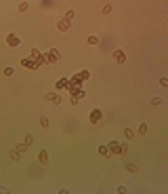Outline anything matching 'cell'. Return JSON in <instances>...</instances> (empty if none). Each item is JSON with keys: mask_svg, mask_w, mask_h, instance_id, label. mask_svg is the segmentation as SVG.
I'll list each match as a JSON object with an SVG mask.
<instances>
[{"mask_svg": "<svg viewBox=\"0 0 168 194\" xmlns=\"http://www.w3.org/2000/svg\"><path fill=\"white\" fill-rule=\"evenodd\" d=\"M126 171H128V173H137V171H139V167L134 165V163H130V165H126Z\"/></svg>", "mask_w": 168, "mask_h": 194, "instance_id": "cell-14", "label": "cell"}, {"mask_svg": "<svg viewBox=\"0 0 168 194\" xmlns=\"http://www.w3.org/2000/svg\"><path fill=\"white\" fill-rule=\"evenodd\" d=\"M7 45L9 47H19L21 45V38L15 34V32H11V34H7Z\"/></svg>", "mask_w": 168, "mask_h": 194, "instance_id": "cell-2", "label": "cell"}, {"mask_svg": "<svg viewBox=\"0 0 168 194\" xmlns=\"http://www.w3.org/2000/svg\"><path fill=\"white\" fill-rule=\"evenodd\" d=\"M11 156H13L15 160H19V152H17V150H13V152H11Z\"/></svg>", "mask_w": 168, "mask_h": 194, "instance_id": "cell-28", "label": "cell"}, {"mask_svg": "<svg viewBox=\"0 0 168 194\" xmlns=\"http://www.w3.org/2000/svg\"><path fill=\"white\" fill-rule=\"evenodd\" d=\"M40 125L44 127V129H48V127H51V120H48L46 116H40Z\"/></svg>", "mask_w": 168, "mask_h": 194, "instance_id": "cell-15", "label": "cell"}, {"mask_svg": "<svg viewBox=\"0 0 168 194\" xmlns=\"http://www.w3.org/2000/svg\"><path fill=\"white\" fill-rule=\"evenodd\" d=\"M113 59H116L118 63H124L126 61V53H124L122 48H116V51H113Z\"/></svg>", "mask_w": 168, "mask_h": 194, "instance_id": "cell-5", "label": "cell"}, {"mask_svg": "<svg viewBox=\"0 0 168 194\" xmlns=\"http://www.w3.org/2000/svg\"><path fill=\"white\" fill-rule=\"evenodd\" d=\"M38 160H40V165H46V163H48V150H40Z\"/></svg>", "mask_w": 168, "mask_h": 194, "instance_id": "cell-9", "label": "cell"}, {"mask_svg": "<svg viewBox=\"0 0 168 194\" xmlns=\"http://www.w3.org/2000/svg\"><path fill=\"white\" fill-rule=\"evenodd\" d=\"M25 148H28V146H25V144H19V146H17V148H15V150H17V152H23Z\"/></svg>", "mask_w": 168, "mask_h": 194, "instance_id": "cell-25", "label": "cell"}, {"mask_svg": "<svg viewBox=\"0 0 168 194\" xmlns=\"http://www.w3.org/2000/svg\"><path fill=\"white\" fill-rule=\"evenodd\" d=\"M139 133H141V135L147 133V125H145V122H141V125H139Z\"/></svg>", "mask_w": 168, "mask_h": 194, "instance_id": "cell-20", "label": "cell"}, {"mask_svg": "<svg viewBox=\"0 0 168 194\" xmlns=\"http://www.w3.org/2000/svg\"><path fill=\"white\" fill-rule=\"evenodd\" d=\"M28 7H30L28 2H21V4H19V11H28Z\"/></svg>", "mask_w": 168, "mask_h": 194, "instance_id": "cell-26", "label": "cell"}, {"mask_svg": "<svg viewBox=\"0 0 168 194\" xmlns=\"http://www.w3.org/2000/svg\"><path fill=\"white\" fill-rule=\"evenodd\" d=\"M120 148H122V154L128 152V144H120Z\"/></svg>", "mask_w": 168, "mask_h": 194, "instance_id": "cell-27", "label": "cell"}, {"mask_svg": "<svg viewBox=\"0 0 168 194\" xmlns=\"http://www.w3.org/2000/svg\"><path fill=\"white\" fill-rule=\"evenodd\" d=\"M44 99H46V101H51L53 106H59V104H61L59 95H55V93H46V95H44Z\"/></svg>", "mask_w": 168, "mask_h": 194, "instance_id": "cell-8", "label": "cell"}, {"mask_svg": "<svg viewBox=\"0 0 168 194\" xmlns=\"http://www.w3.org/2000/svg\"><path fill=\"white\" fill-rule=\"evenodd\" d=\"M160 84H162L164 89H168V78H160Z\"/></svg>", "mask_w": 168, "mask_h": 194, "instance_id": "cell-23", "label": "cell"}, {"mask_svg": "<svg viewBox=\"0 0 168 194\" xmlns=\"http://www.w3.org/2000/svg\"><path fill=\"white\" fill-rule=\"evenodd\" d=\"M124 137H126V139H132L134 137V131H132V129H124Z\"/></svg>", "mask_w": 168, "mask_h": 194, "instance_id": "cell-16", "label": "cell"}, {"mask_svg": "<svg viewBox=\"0 0 168 194\" xmlns=\"http://www.w3.org/2000/svg\"><path fill=\"white\" fill-rule=\"evenodd\" d=\"M101 118H103V112L99 110V108H95V110L90 112V122H93V125H99Z\"/></svg>", "mask_w": 168, "mask_h": 194, "instance_id": "cell-4", "label": "cell"}, {"mask_svg": "<svg viewBox=\"0 0 168 194\" xmlns=\"http://www.w3.org/2000/svg\"><path fill=\"white\" fill-rule=\"evenodd\" d=\"M74 17H76V11H72V9H69L67 13H65V19H67V21H72Z\"/></svg>", "mask_w": 168, "mask_h": 194, "instance_id": "cell-18", "label": "cell"}, {"mask_svg": "<svg viewBox=\"0 0 168 194\" xmlns=\"http://www.w3.org/2000/svg\"><path fill=\"white\" fill-rule=\"evenodd\" d=\"M67 87H69V80H67V78H61V80L57 82V89H67Z\"/></svg>", "mask_w": 168, "mask_h": 194, "instance_id": "cell-13", "label": "cell"}, {"mask_svg": "<svg viewBox=\"0 0 168 194\" xmlns=\"http://www.w3.org/2000/svg\"><path fill=\"white\" fill-rule=\"evenodd\" d=\"M30 57L36 61V66H42V63H44V55H40V51H36V48H32Z\"/></svg>", "mask_w": 168, "mask_h": 194, "instance_id": "cell-3", "label": "cell"}, {"mask_svg": "<svg viewBox=\"0 0 168 194\" xmlns=\"http://www.w3.org/2000/svg\"><path fill=\"white\" fill-rule=\"evenodd\" d=\"M88 78H90V72H86V70H84V72H80L78 76H76V80H80V82H82V80H88Z\"/></svg>", "mask_w": 168, "mask_h": 194, "instance_id": "cell-12", "label": "cell"}, {"mask_svg": "<svg viewBox=\"0 0 168 194\" xmlns=\"http://www.w3.org/2000/svg\"><path fill=\"white\" fill-rule=\"evenodd\" d=\"M21 66H23V68H28V70H36V68H38V66H36V61H34L32 57H28V59H21Z\"/></svg>", "mask_w": 168, "mask_h": 194, "instance_id": "cell-6", "label": "cell"}, {"mask_svg": "<svg viewBox=\"0 0 168 194\" xmlns=\"http://www.w3.org/2000/svg\"><path fill=\"white\" fill-rule=\"evenodd\" d=\"M103 13H105V15L111 13V4H105V7H103Z\"/></svg>", "mask_w": 168, "mask_h": 194, "instance_id": "cell-24", "label": "cell"}, {"mask_svg": "<svg viewBox=\"0 0 168 194\" xmlns=\"http://www.w3.org/2000/svg\"><path fill=\"white\" fill-rule=\"evenodd\" d=\"M44 61H46V63H55V61H59V51H57V48H51V51H46V53H44Z\"/></svg>", "mask_w": 168, "mask_h": 194, "instance_id": "cell-1", "label": "cell"}, {"mask_svg": "<svg viewBox=\"0 0 168 194\" xmlns=\"http://www.w3.org/2000/svg\"><path fill=\"white\" fill-rule=\"evenodd\" d=\"M57 28L61 30V32H67V30H69V21H67V19H61V21L57 23Z\"/></svg>", "mask_w": 168, "mask_h": 194, "instance_id": "cell-10", "label": "cell"}, {"mask_svg": "<svg viewBox=\"0 0 168 194\" xmlns=\"http://www.w3.org/2000/svg\"><path fill=\"white\" fill-rule=\"evenodd\" d=\"M25 146H32L34 144V135H25V142H23Z\"/></svg>", "mask_w": 168, "mask_h": 194, "instance_id": "cell-19", "label": "cell"}, {"mask_svg": "<svg viewBox=\"0 0 168 194\" xmlns=\"http://www.w3.org/2000/svg\"><path fill=\"white\" fill-rule=\"evenodd\" d=\"M162 104V97H154V99H151V106H160Z\"/></svg>", "mask_w": 168, "mask_h": 194, "instance_id": "cell-21", "label": "cell"}, {"mask_svg": "<svg viewBox=\"0 0 168 194\" xmlns=\"http://www.w3.org/2000/svg\"><path fill=\"white\" fill-rule=\"evenodd\" d=\"M97 152H99L101 156H105V158H107V156L111 154V152H109V148H107V146H99V150H97Z\"/></svg>", "mask_w": 168, "mask_h": 194, "instance_id": "cell-11", "label": "cell"}, {"mask_svg": "<svg viewBox=\"0 0 168 194\" xmlns=\"http://www.w3.org/2000/svg\"><path fill=\"white\" fill-rule=\"evenodd\" d=\"M107 148H109L111 154H122V148H120V144H118V142H109V144H107Z\"/></svg>", "mask_w": 168, "mask_h": 194, "instance_id": "cell-7", "label": "cell"}, {"mask_svg": "<svg viewBox=\"0 0 168 194\" xmlns=\"http://www.w3.org/2000/svg\"><path fill=\"white\" fill-rule=\"evenodd\" d=\"M97 42H99L97 36H88V45H97Z\"/></svg>", "mask_w": 168, "mask_h": 194, "instance_id": "cell-22", "label": "cell"}, {"mask_svg": "<svg viewBox=\"0 0 168 194\" xmlns=\"http://www.w3.org/2000/svg\"><path fill=\"white\" fill-rule=\"evenodd\" d=\"M13 74H15V68H11V66L4 68V76H13Z\"/></svg>", "mask_w": 168, "mask_h": 194, "instance_id": "cell-17", "label": "cell"}]
</instances>
